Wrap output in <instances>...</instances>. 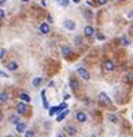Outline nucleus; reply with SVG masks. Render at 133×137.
Instances as JSON below:
<instances>
[{"label":"nucleus","instance_id":"nucleus-1","mask_svg":"<svg viewBox=\"0 0 133 137\" xmlns=\"http://www.w3.org/2000/svg\"><path fill=\"white\" fill-rule=\"evenodd\" d=\"M78 74H79V77L82 79H85V81H89L90 79V73L86 70V69H83V67H78Z\"/></svg>","mask_w":133,"mask_h":137},{"label":"nucleus","instance_id":"nucleus-2","mask_svg":"<svg viewBox=\"0 0 133 137\" xmlns=\"http://www.w3.org/2000/svg\"><path fill=\"white\" fill-rule=\"evenodd\" d=\"M27 105L24 104V102H19L16 105V110H17V113L19 114H26V112H27Z\"/></svg>","mask_w":133,"mask_h":137},{"label":"nucleus","instance_id":"nucleus-3","mask_svg":"<svg viewBox=\"0 0 133 137\" xmlns=\"http://www.w3.org/2000/svg\"><path fill=\"white\" fill-rule=\"evenodd\" d=\"M100 101H101V102H104V104H106V105H110V104H112V99L109 98L108 94L104 93V92L100 93Z\"/></svg>","mask_w":133,"mask_h":137},{"label":"nucleus","instance_id":"nucleus-4","mask_svg":"<svg viewBox=\"0 0 133 137\" xmlns=\"http://www.w3.org/2000/svg\"><path fill=\"white\" fill-rule=\"evenodd\" d=\"M104 69H105V71H113V70H114V63H113V61H110V59L105 61V62H104Z\"/></svg>","mask_w":133,"mask_h":137},{"label":"nucleus","instance_id":"nucleus-5","mask_svg":"<svg viewBox=\"0 0 133 137\" xmlns=\"http://www.w3.org/2000/svg\"><path fill=\"white\" fill-rule=\"evenodd\" d=\"M63 26H65V28L66 30H70V31H73V30H75V23L73 22V20H65V23H63Z\"/></svg>","mask_w":133,"mask_h":137},{"label":"nucleus","instance_id":"nucleus-6","mask_svg":"<svg viewBox=\"0 0 133 137\" xmlns=\"http://www.w3.org/2000/svg\"><path fill=\"white\" fill-rule=\"evenodd\" d=\"M75 118H77V121H78V122H85V121L87 120V116L83 112H78L77 114H75Z\"/></svg>","mask_w":133,"mask_h":137},{"label":"nucleus","instance_id":"nucleus-7","mask_svg":"<svg viewBox=\"0 0 133 137\" xmlns=\"http://www.w3.org/2000/svg\"><path fill=\"white\" fill-rule=\"evenodd\" d=\"M39 31H40V34L46 35V34H48V32H50V27H48V24H47V23H42V24H40V27H39Z\"/></svg>","mask_w":133,"mask_h":137},{"label":"nucleus","instance_id":"nucleus-8","mask_svg":"<svg viewBox=\"0 0 133 137\" xmlns=\"http://www.w3.org/2000/svg\"><path fill=\"white\" fill-rule=\"evenodd\" d=\"M69 112H70L69 109H66V110H63L62 113H59V114L57 116V121H59V122H60V121H63V120H65V118H66V117H67V114H69Z\"/></svg>","mask_w":133,"mask_h":137},{"label":"nucleus","instance_id":"nucleus-9","mask_svg":"<svg viewBox=\"0 0 133 137\" xmlns=\"http://www.w3.org/2000/svg\"><path fill=\"white\" fill-rule=\"evenodd\" d=\"M83 32H85L86 36H93V35H94V28L92 26H86L85 30H83Z\"/></svg>","mask_w":133,"mask_h":137},{"label":"nucleus","instance_id":"nucleus-10","mask_svg":"<svg viewBox=\"0 0 133 137\" xmlns=\"http://www.w3.org/2000/svg\"><path fill=\"white\" fill-rule=\"evenodd\" d=\"M26 124H24V122H19V124H17L16 125V132L17 133H24V132H26Z\"/></svg>","mask_w":133,"mask_h":137},{"label":"nucleus","instance_id":"nucleus-11","mask_svg":"<svg viewBox=\"0 0 133 137\" xmlns=\"http://www.w3.org/2000/svg\"><path fill=\"white\" fill-rule=\"evenodd\" d=\"M66 132L69 133V136H74L77 133V129L73 126V125H67V126H66Z\"/></svg>","mask_w":133,"mask_h":137},{"label":"nucleus","instance_id":"nucleus-12","mask_svg":"<svg viewBox=\"0 0 133 137\" xmlns=\"http://www.w3.org/2000/svg\"><path fill=\"white\" fill-rule=\"evenodd\" d=\"M7 69H8V70H11V71H15V70L17 69V63H16L15 61L8 62V63H7Z\"/></svg>","mask_w":133,"mask_h":137},{"label":"nucleus","instance_id":"nucleus-13","mask_svg":"<svg viewBox=\"0 0 133 137\" xmlns=\"http://www.w3.org/2000/svg\"><path fill=\"white\" fill-rule=\"evenodd\" d=\"M19 98L23 101V102H30V101H31V98H30V96L27 93H20L19 94Z\"/></svg>","mask_w":133,"mask_h":137},{"label":"nucleus","instance_id":"nucleus-14","mask_svg":"<svg viewBox=\"0 0 133 137\" xmlns=\"http://www.w3.org/2000/svg\"><path fill=\"white\" fill-rule=\"evenodd\" d=\"M8 101V93L7 92H2L0 93V102H7Z\"/></svg>","mask_w":133,"mask_h":137},{"label":"nucleus","instance_id":"nucleus-15","mask_svg":"<svg viewBox=\"0 0 133 137\" xmlns=\"http://www.w3.org/2000/svg\"><path fill=\"white\" fill-rule=\"evenodd\" d=\"M19 120H20V118L17 117V116H15V114H11V116H10V122H11V124H15V125H17V124L20 122Z\"/></svg>","mask_w":133,"mask_h":137},{"label":"nucleus","instance_id":"nucleus-16","mask_svg":"<svg viewBox=\"0 0 133 137\" xmlns=\"http://www.w3.org/2000/svg\"><path fill=\"white\" fill-rule=\"evenodd\" d=\"M40 96H42V101H43V106H45V109H50L48 108V102H47V99H46V92L43 90L40 93Z\"/></svg>","mask_w":133,"mask_h":137},{"label":"nucleus","instance_id":"nucleus-17","mask_svg":"<svg viewBox=\"0 0 133 137\" xmlns=\"http://www.w3.org/2000/svg\"><path fill=\"white\" fill-rule=\"evenodd\" d=\"M62 52H63L65 57H69V55H71V49L69 46H63L62 47Z\"/></svg>","mask_w":133,"mask_h":137},{"label":"nucleus","instance_id":"nucleus-18","mask_svg":"<svg viewBox=\"0 0 133 137\" xmlns=\"http://www.w3.org/2000/svg\"><path fill=\"white\" fill-rule=\"evenodd\" d=\"M70 87L74 89V90H77L78 87H79V83H78V81L75 79H70Z\"/></svg>","mask_w":133,"mask_h":137},{"label":"nucleus","instance_id":"nucleus-19","mask_svg":"<svg viewBox=\"0 0 133 137\" xmlns=\"http://www.w3.org/2000/svg\"><path fill=\"white\" fill-rule=\"evenodd\" d=\"M121 43H122L124 46H129V44H130V39H129V38L125 35V36L121 38Z\"/></svg>","mask_w":133,"mask_h":137},{"label":"nucleus","instance_id":"nucleus-20","mask_svg":"<svg viewBox=\"0 0 133 137\" xmlns=\"http://www.w3.org/2000/svg\"><path fill=\"white\" fill-rule=\"evenodd\" d=\"M40 83H42V78H40V77H38V78H35V79L32 81V85H34L35 87H39Z\"/></svg>","mask_w":133,"mask_h":137},{"label":"nucleus","instance_id":"nucleus-21","mask_svg":"<svg viewBox=\"0 0 133 137\" xmlns=\"http://www.w3.org/2000/svg\"><path fill=\"white\" fill-rule=\"evenodd\" d=\"M58 4L59 5H62V7H67L69 3H70V0H57Z\"/></svg>","mask_w":133,"mask_h":137},{"label":"nucleus","instance_id":"nucleus-22","mask_svg":"<svg viewBox=\"0 0 133 137\" xmlns=\"http://www.w3.org/2000/svg\"><path fill=\"white\" fill-rule=\"evenodd\" d=\"M48 113H50V116H54V114H58V106H52V108H50V112H48Z\"/></svg>","mask_w":133,"mask_h":137},{"label":"nucleus","instance_id":"nucleus-23","mask_svg":"<svg viewBox=\"0 0 133 137\" xmlns=\"http://www.w3.org/2000/svg\"><path fill=\"white\" fill-rule=\"evenodd\" d=\"M108 118H109V121H110V122H114V124L118 122V118H117L116 116H113V114H109Z\"/></svg>","mask_w":133,"mask_h":137},{"label":"nucleus","instance_id":"nucleus-24","mask_svg":"<svg viewBox=\"0 0 133 137\" xmlns=\"http://www.w3.org/2000/svg\"><path fill=\"white\" fill-rule=\"evenodd\" d=\"M24 137H35V132H34V130H26Z\"/></svg>","mask_w":133,"mask_h":137},{"label":"nucleus","instance_id":"nucleus-25","mask_svg":"<svg viewBox=\"0 0 133 137\" xmlns=\"http://www.w3.org/2000/svg\"><path fill=\"white\" fill-rule=\"evenodd\" d=\"M132 81H133V75H132V74H128V75H126V78H125V82L129 83V82H132Z\"/></svg>","mask_w":133,"mask_h":137},{"label":"nucleus","instance_id":"nucleus-26","mask_svg":"<svg viewBox=\"0 0 133 137\" xmlns=\"http://www.w3.org/2000/svg\"><path fill=\"white\" fill-rule=\"evenodd\" d=\"M4 55H5V50L4 49H0V59H3Z\"/></svg>","mask_w":133,"mask_h":137},{"label":"nucleus","instance_id":"nucleus-27","mask_svg":"<svg viewBox=\"0 0 133 137\" xmlns=\"http://www.w3.org/2000/svg\"><path fill=\"white\" fill-rule=\"evenodd\" d=\"M97 39H98V40H104V39H105V35H102V34H97Z\"/></svg>","mask_w":133,"mask_h":137},{"label":"nucleus","instance_id":"nucleus-28","mask_svg":"<svg viewBox=\"0 0 133 137\" xmlns=\"http://www.w3.org/2000/svg\"><path fill=\"white\" fill-rule=\"evenodd\" d=\"M97 3H98L100 5H105L108 3V0H97Z\"/></svg>","mask_w":133,"mask_h":137},{"label":"nucleus","instance_id":"nucleus-29","mask_svg":"<svg viewBox=\"0 0 133 137\" xmlns=\"http://www.w3.org/2000/svg\"><path fill=\"white\" fill-rule=\"evenodd\" d=\"M0 77H3V78H8V74H7V73H3V71H0Z\"/></svg>","mask_w":133,"mask_h":137},{"label":"nucleus","instance_id":"nucleus-30","mask_svg":"<svg viewBox=\"0 0 133 137\" xmlns=\"http://www.w3.org/2000/svg\"><path fill=\"white\" fill-rule=\"evenodd\" d=\"M75 42H77V43H81V42H82V38L77 36V38H75Z\"/></svg>","mask_w":133,"mask_h":137},{"label":"nucleus","instance_id":"nucleus-31","mask_svg":"<svg viewBox=\"0 0 133 137\" xmlns=\"http://www.w3.org/2000/svg\"><path fill=\"white\" fill-rule=\"evenodd\" d=\"M3 17H4V11L0 10V19H3Z\"/></svg>","mask_w":133,"mask_h":137},{"label":"nucleus","instance_id":"nucleus-32","mask_svg":"<svg viewBox=\"0 0 133 137\" xmlns=\"http://www.w3.org/2000/svg\"><path fill=\"white\" fill-rule=\"evenodd\" d=\"M69 98H70V94H66V96H65V98H63V99L66 101V99H69Z\"/></svg>","mask_w":133,"mask_h":137},{"label":"nucleus","instance_id":"nucleus-33","mask_svg":"<svg viewBox=\"0 0 133 137\" xmlns=\"http://www.w3.org/2000/svg\"><path fill=\"white\" fill-rule=\"evenodd\" d=\"M5 4V0H0V5H4Z\"/></svg>","mask_w":133,"mask_h":137},{"label":"nucleus","instance_id":"nucleus-34","mask_svg":"<svg viewBox=\"0 0 133 137\" xmlns=\"http://www.w3.org/2000/svg\"><path fill=\"white\" fill-rule=\"evenodd\" d=\"M57 137H65V136H63L62 133H58V134H57Z\"/></svg>","mask_w":133,"mask_h":137},{"label":"nucleus","instance_id":"nucleus-35","mask_svg":"<svg viewBox=\"0 0 133 137\" xmlns=\"http://www.w3.org/2000/svg\"><path fill=\"white\" fill-rule=\"evenodd\" d=\"M73 3H79V0H71Z\"/></svg>","mask_w":133,"mask_h":137},{"label":"nucleus","instance_id":"nucleus-36","mask_svg":"<svg viewBox=\"0 0 133 137\" xmlns=\"http://www.w3.org/2000/svg\"><path fill=\"white\" fill-rule=\"evenodd\" d=\"M22 2H23V3H27V2H28V0H22Z\"/></svg>","mask_w":133,"mask_h":137},{"label":"nucleus","instance_id":"nucleus-37","mask_svg":"<svg viewBox=\"0 0 133 137\" xmlns=\"http://www.w3.org/2000/svg\"><path fill=\"white\" fill-rule=\"evenodd\" d=\"M90 137H97V136H95V134H92V136H90Z\"/></svg>","mask_w":133,"mask_h":137},{"label":"nucleus","instance_id":"nucleus-38","mask_svg":"<svg viewBox=\"0 0 133 137\" xmlns=\"http://www.w3.org/2000/svg\"><path fill=\"white\" fill-rule=\"evenodd\" d=\"M0 121H2V113H0Z\"/></svg>","mask_w":133,"mask_h":137},{"label":"nucleus","instance_id":"nucleus-39","mask_svg":"<svg viewBox=\"0 0 133 137\" xmlns=\"http://www.w3.org/2000/svg\"><path fill=\"white\" fill-rule=\"evenodd\" d=\"M5 137H14V136H5Z\"/></svg>","mask_w":133,"mask_h":137},{"label":"nucleus","instance_id":"nucleus-40","mask_svg":"<svg viewBox=\"0 0 133 137\" xmlns=\"http://www.w3.org/2000/svg\"><path fill=\"white\" fill-rule=\"evenodd\" d=\"M132 118H133V114H132Z\"/></svg>","mask_w":133,"mask_h":137}]
</instances>
